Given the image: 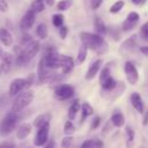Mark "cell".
<instances>
[{
  "label": "cell",
  "mask_w": 148,
  "mask_h": 148,
  "mask_svg": "<svg viewBox=\"0 0 148 148\" xmlns=\"http://www.w3.org/2000/svg\"><path fill=\"white\" fill-rule=\"evenodd\" d=\"M80 39L87 49H90L95 52L98 53H104L108 50V44L104 40L103 36L98 34H92V32H81L80 34Z\"/></svg>",
  "instance_id": "1"
},
{
  "label": "cell",
  "mask_w": 148,
  "mask_h": 148,
  "mask_svg": "<svg viewBox=\"0 0 148 148\" xmlns=\"http://www.w3.org/2000/svg\"><path fill=\"white\" fill-rule=\"evenodd\" d=\"M39 51V43L37 40H32L30 42L28 45L24 46V49H22L16 58H15V61L17 64V66H22V65H25L28 64Z\"/></svg>",
  "instance_id": "2"
},
{
  "label": "cell",
  "mask_w": 148,
  "mask_h": 148,
  "mask_svg": "<svg viewBox=\"0 0 148 148\" xmlns=\"http://www.w3.org/2000/svg\"><path fill=\"white\" fill-rule=\"evenodd\" d=\"M18 123V116L15 112H9L5 116V118L0 123V135L7 136L9 135L17 126Z\"/></svg>",
  "instance_id": "3"
},
{
  "label": "cell",
  "mask_w": 148,
  "mask_h": 148,
  "mask_svg": "<svg viewBox=\"0 0 148 148\" xmlns=\"http://www.w3.org/2000/svg\"><path fill=\"white\" fill-rule=\"evenodd\" d=\"M32 101H34V92L30 90H27V91L20 94L14 99V102L12 104V111L15 113H18L22 110H24Z\"/></svg>",
  "instance_id": "4"
},
{
  "label": "cell",
  "mask_w": 148,
  "mask_h": 148,
  "mask_svg": "<svg viewBox=\"0 0 148 148\" xmlns=\"http://www.w3.org/2000/svg\"><path fill=\"white\" fill-rule=\"evenodd\" d=\"M43 58L47 68L53 71L61 67V54H59L53 47H49Z\"/></svg>",
  "instance_id": "5"
},
{
  "label": "cell",
  "mask_w": 148,
  "mask_h": 148,
  "mask_svg": "<svg viewBox=\"0 0 148 148\" xmlns=\"http://www.w3.org/2000/svg\"><path fill=\"white\" fill-rule=\"evenodd\" d=\"M57 73H53L52 69L47 68L44 61V58H40L38 61V67H37V77L39 83H46V82H52L53 77L56 76Z\"/></svg>",
  "instance_id": "6"
},
{
  "label": "cell",
  "mask_w": 148,
  "mask_h": 148,
  "mask_svg": "<svg viewBox=\"0 0 148 148\" xmlns=\"http://www.w3.org/2000/svg\"><path fill=\"white\" fill-rule=\"evenodd\" d=\"M124 71L126 74V80L130 84H136L139 81V72L135 65L131 61H126L124 66Z\"/></svg>",
  "instance_id": "7"
},
{
  "label": "cell",
  "mask_w": 148,
  "mask_h": 148,
  "mask_svg": "<svg viewBox=\"0 0 148 148\" xmlns=\"http://www.w3.org/2000/svg\"><path fill=\"white\" fill-rule=\"evenodd\" d=\"M49 130H50V124L37 128V133H36L35 139H34L35 146L42 147V146H45L47 143V141H49Z\"/></svg>",
  "instance_id": "8"
},
{
  "label": "cell",
  "mask_w": 148,
  "mask_h": 148,
  "mask_svg": "<svg viewBox=\"0 0 148 148\" xmlns=\"http://www.w3.org/2000/svg\"><path fill=\"white\" fill-rule=\"evenodd\" d=\"M74 95V88L69 84H60L54 90V96L59 101H66L73 97Z\"/></svg>",
  "instance_id": "9"
},
{
  "label": "cell",
  "mask_w": 148,
  "mask_h": 148,
  "mask_svg": "<svg viewBox=\"0 0 148 148\" xmlns=\"http://www.w3.org/2000/svg\"><path fill=\"white\" fill-rule=\"evenodd\" d=\"M27 88H28V84L25 79H21V77L14 79L9 84V96H15Z\"/></svg>",
  "instance_id": "10"
},
{
  "label": "cell",
  "mask_w": 148,
  "mask_h": 148,
  "mask_svg": "<svg viewBox=\"0 0 148 148\" xmlns=\"http://www.w3.org/2000/svg\"><path fill=\"white\" fill-rule=\"evenodd\" d=\"M35 14L36 13H34L31 9L25 12V14L22 16L21 22H20V28L22 30H29L34 25V23H35Z\"/></svg>",
  "instance_id": "11"
},
{
  "label": "cell",
  "mask_w": 148,
  "mask_h": 148,
  "mask_svg": "<svg viewBox=\"0 0 148 148\" xmlns=\"http://www.w3.org/2000/svg\"><path fill=\"white\" fill-rule=\"evenodd\" d=\"M139 18H140V16H139V14H138L136 12H131V13H128L126 20H125L124 23H123V29H124L125 31H131V30L136 25Z\"/></svg>",
  "instance_id": "12"
},
{
  "label": "cell",
  "mask_w": 148,
  "mask_h": 148,
  "mask_svg": "<svg viewBox=\"0 0 148 148\" xmlns=\"http://www.w3.org/2000/svg\"><path fill=\"white\" fill-rule=\"evenodd\" d=\"M13 62H14V57L9 52H3L2 57H1V65H0L2 72L3 73H8L12 69Z\"/></svg>",
  "instance_id": "13"
},
{
  "label": "cell",
  "mask_w": 148,
  "mask_h": 148,
  "mask_svg": "<svg viewBox=\"0 0 148 148\" xmlns=\"http://www.w3.org/2000/svg\"><path fill=\"white\" fill-rule=\"evenodd\" d=\"M61 72L62 74H69L74 68V60L72 57L61 54Z\"/></svg>",
  "instance_id": "14"
},
{
  "label": "cell",
  "mask_w": 148,
  "mask_h": 148,
  "mask_svg": "<svg viewBox=\"0 0 148 148\" xmlns=\"http://www.w3.org/2000/svg\"><path fill=\"white\" fill-rule=\"evenodd\" d=\"M102 60L101 59H97V60H95L90 66H89V68H88V71H87V73H86V80H91V79H94L96 75H97V73H98V71L101 69V66H102Z\"/></svg>",
  "instance_id": "15"
},
{
  "label": "cell",
  "mask_w": 148,
  "mask_h": 148,
  "mask_svg": "<svg viewBox=\"0 0 148 148\" xmlns=\"http://www.w3.org/2000/svg\"><path fill=\"white\" fill-rule=\"evenodd\" d=\"M131 104L132 106L139 112V113H145V105L141 96L138 92H133L131 95Z\"/></svg>",
  "instance_id": "16"
},
{
  "label": "cell",
  "mask_w": 148,
  "mask_h": 148,
  "mask_svg": "<svg viewBox=\"0 0 148 148\" xmlns=\"http://www.w3.org/2000/svg\"><path fill=\"white\" fill-rule=\"evenodd\" d=\"M31 130H32L31 124H29V123H23V124H21V125L18 126L17 131H16V138H17L18 140L25 139V138L31 133Z\"/></svg>",
  "instance_id": "17"
},
{
  "label": "cell",
  "mask_w": 148,
  "mask_h": 148,
  "mask_svg": "<svg viewBox=\"0 0 148 148\" xmlns=\"http://www.w3.org/2000/svg\"><path fill=\"white\" fill-rule=\"evenodd\" d=\"M50 120H51V113L46 112V113H42L39 116H37L34 120V126L36 128H39L44 125H47L50 124Z\"/></svg>",
  "instance_id": "18"
},
{
  "label": "cell",
  "mask_w": 148,
  "mask_h": 148,
  "mask_svg": "<svg viewBox=\"0 0 148 148\" xmlns=\"http://www.w3.org/2000/svg\"><path fill=\"white\" fill-rule=\"evenodd\" d=\"M0 42L5 46H10L13 44V37L12 34L6 28H0Z\"/></svg>",
  "instance_id": "19"
},
{
  "label": "cell",
  "mask_w": 148,
  "mask_h": 148,
  "mask_svg": "<svg viewBox=\"0 0 148 148\" xmlns=\"http://www.w3.org/2000/svg\"><path fill=\"white\" fill-rule=\"evenodd\" d=\"M111 123L116 127H121L125 124V118H124L123 113L119 111H114L112 113V117H111Z\"/></svg>",
  "instance_id": "20"
},
{
  "label": "cell",
  "mask_w": 148,
  "mask_h": 148,
  "mask_svg": "<svg viewBox=\"0 0 148 148\" xmlns=\"http://www.w3.org/2000/svg\"><path fill=\"white\" fill-rule=\"evenodd\" d=\"M135 44H136V36L134 35V36H131L130 38H127V39L121 44L120 50H121V51H124V50H125V51H130V50L134 49Z\"/></svg>",
  "instance_id": "21"
},
{
  "label": "cell",
  "mask_w": 148,
  "mask_h": 148,
  "mask_svg": "<svg viewBox=\"0 0 148 148\" xmlns=\"http://www.w3.org/2000/svg\"><path fill=\"white\" fill-rule=\"evenodd\" d=\"M95 30H96V34H98V35H101V36L105 35L106 31H108V29H106L104 22H103L102 18H99V17H95Z\"/></svg>",
  "instance_id": "22"
},
{
  "label": "cell",
  "mask_w": 148,
  "mask_h": 148,
  "mask_svg": "<svg viewBox=\"0 0 148 148\" xmlns=\"http://www.w3.org/2000/svg\"><path fill=\"white\" fill-rule=\"evenodd\" d=\"M80 110V102L79 101H74L72 103V105L69 106V110H68V120H74L77 112Z\"/></svg>",
  "instance_id": "23"
},
{
  "label": "cell",
  "mask_w": 148,
  "mask_h": 148,
  "mask_svg": "<svg viewBox=\"0 0 148 148\" xmlns=\"http://www.w3.org/2000/svg\"><path fill=\"white\" fill-rule=\"evenodd\" d=\"M30 9L34 13H40V12H43L45 9V2H44V0H34L31 2Z\"/></svg>",
  "instance_id": "24"
},
{
  "label": "cell",
  "mask_w": 148,
  "mask_h": 148,
  "mask_svg": "<svg viewBox=\"0 0 148 148\" xmlns=\"http://www.w3.org/2000/svg\"><path fill=\"white\" fill-rule=\"evenodd\" d=\"M102 88L104 89V90H108V91H111V90H113L116 87H117V81L112 77V76H110L109 79H106L102 84Z\"/></svg>",
  "instance_id": "25"
},
{
  "label": "cell",
  "mask_w": 148,
  "mask_h": 148,
  "mask_svg": "<svg viewBox=\"0 0 148 148\" xmlns=\"http://www.w3.org/2000/svg\"><path fill=\"white\" fill-rule=\"evenodd\" d=\"M81 110H82V117H81V121H83L87 117L91 116L94 113V109L92 106L89 104V103H83L82 106H81Z\"/></svg>",
  "instance_id": "26"
},
{
  "label": "cell",
  "mask_w": 148,
  "mask_h": 148,
  "mask_svg": "<svg viewBox=\"0 0 148 148\" xmlns=\"http://www.w3.org/2000/svg\"><path fill=\"white\" fill-rule=\"evenodd\" d=\"M36 35L40 39H45L47 37V27H46V24H44V23L38 24L37 28H36Z\"/></svg>",
  "instance_id": "27"
},
{
  "label": "cell",
  "mask_w": 148,
  "mask_h": 148,
  "mask_svg": "<svg viewBox=\"0 0 148 148\" xmlns=\"http://www.w3.org/2000/svg\"><path fill=\"white\" fill-rule=\"evenodd\" d=\"M87 46H84L83 44L81 45V47L79 49V52H77V58H76V61L79 64H83L86 58H87Z\"/></svg>",
  "instance_id": "28"
},
{
  "label": "cell",
  "mask_w": 148,
  "mask_h": 148,
  "mask_svg": "<svg viewBox=\"0 0 148 148\" xmlns=\"http://www.w3.org/2000/svg\"><path fill=\"white\" fill-rule=\"evenodd\" d=\"M72 5H73V0H60L57 3V9L60 12H64V10L69 9Z\"/></svg>",
  "instance_id": "29"
},
{
  "label": "cell",
  "mask_w": 148,
  "mask_h": 148,
  "mask_svg": "<svg viewBox=\"0 0 148 148\" xmlns=\"http://www.w3.org/2000/svg\"><path fill=\"white\" fill-rule=\"evenodd\" d=\"M52 23L57 28L62 27V24H64V15L62 14H54L52 16Z\"/></svg>",
  "instance_id": "30"
},
{
  "label": "cell",
  "mask_w": 148,
  "mask_h": 148,
  "mask_svg": "<svg viewBox=\"0 0 148 148\" xmlns=\"http://www.w3.org/2000/svg\"><path fill=\"white\" fill-rule=\"evenodd\" d=\"M111 76V74H110V67L109 66H105V67H103L102 68V71H101V74H99V83L102 84L106 79H109Z\"/></svg>",
  "instance_id": "31"
},
{
  "label": "cell",
  "mask_w": 148,
  "mask_h": 148,
  "mask_svg": "<svg viewBox=\"0 0 148 148\" xmlns=\"http://www.w3.org/2000/svg\"><path fill=\"white\" fill-rule=\"evenodd\" d=\"M64 132H65L66 135H72L75 132V126L72 123V120H67L65 123V125H64Z\"/></svg>",
  "instance_id": "32"
},
{
  "label": "cell",
  "mask_w": 148,
  "mask_h": 148,
  "mask_svg": "<svg viewBox=\"0 0 148 148\" xmlns=\"http://www.w3.org/2000/svg\"><path fill=\"white\" fill-rule=\"evenodd\" d=\"M124 5H125V2H124L123 0H118V1H116V2H114V3H113L111 7H110V13L116 14V13L120 12V10L123 9Z\"/></svg>",
  "instance_id": "33"
},
{
  "label": "cell",
  "mask_w": 148,
  "mask_h": 148,
  "mask_svg": "<svg viewBox=\"0 0 148 148\" xmlns=\"http://www.w3.org/2000/svg\"><path fill=\"white\" fill-rule=\"evenodd\" d=\"M125 132H126L127 143H128V146H131V145L133 143V141H134V136H135V133H134V131L131 128V126H126V128H125Z\"/></svg>",
  "instance_id": "34"
},
{
  "label": "cell",
  "mask_w": 148,
  "mask_h": 148,
  "mask_svg": "<svg viewBox=\"0 0 148 148\" xmlns=\"http://www.w3.org/2000/svg\"><path fill=\"white\" fill-rule=\"evenodd\" d=\"M72 143H73V138H72V135H67V136H65V138L61 140V147H62V148H69V147L72 146Z\"/></svg>",
  "instance_id": "35"
},
{
  "label": "cell",
  "mask_w": 148,
  "mask_h": 148,
  "mask_svg": "<svg viewBox=\"0 0 148 148\" xmlns=\"http://www.w3.org/2000/svg\"><path fill=\"white\" fill-rule=\"evenodd\" d=\"M34 39L31 38V36L30 35H28V34H24L23 36H22V38H21V45H23V46H25V45H28L30 42H32Z\"/></svg>",
  "instance_id": "36"
},
{
  "label": "cell",
  "mask_w": 148,
  "mask_h": 148,
  "mask_svg": "<svg viewBox=\"0 0 148 148\" xmlns=\"http://www.w3.org/2000/svg\"><path fill=\"white\" fill-rule=\"evenodd\" d=\"M141 35H142V38L148 40V22H146L142 27H141Z\"/></svg>",
  "instance_id": "37"
},
{
  "label": "cell",
  "mask_w": 148,
  "mask_h": 148,
  "mask_svg": "<svg viewBox=\"0 0 148 148\" xmlns=\"http://www.w3.org/2000/svg\"><path fill=\"white\" fill-rule=\"evenodd\" d=\"M102 2H103V0H91V1H90V7H91V9H94V10L98 9L99 6L102 5Z\"/></svg>",
  "instance_id": "38"
},
{
  "label": "cell",
  "mask_w": 148,
  "mask_h": 148,
  "mask_svg": "<svg viewBox=\"0 0 148 148\" xmlns=\"http://www.w3.org/2000/svg\"><path fill=\"white\" fill-rule=\"evenodd\" d=\"M67 32H68V29H67V27H60L59 28V36H60V38L61 39H65L66 38V36H67Z\"/></svg>",
  "instance_id": "39"
},
{
  "label": "cell",
  "mask_w": 148,
  "mask_h": 148,
  "mask_svg": "<svg viewBox=\"0 0 148 148\" xmlns=\"http://www.w3.org/2000/svg\"><path fill=\"white\" fill-rule=\"evenodd\" d=\"M99 124H101V117H95L94 119H92V123H91V130H96L98 126H99Z\"/></svg>",
  "instance_id": "40"
},
{
  "label": "cell",
  "mask_w": 148,
  "mask_h": 148,
  "mask_svg": "<svg viewBox=\"0 0 148 148\" xmlns=\"http://www.w3.org/2000/svg\"><path fill=\"white\" fill-rule=\"evenodd\" d=\"M0 12L1 13L8 12V2L6 0H0Z\"/></svg>",
  "instance_id": "41"
},
{
  "label": "cell",
  "mask_w": 148,
  "mask_h": 148,
  "mask_svg": "<svg viewBox=\"0 0 148 148\" xmlns=\"http://www.w3.org/2000/svg\"><path fill=\"white\" fill-rule=\"evenodd\" d=\"M81 148H95V146H94V140H86V141L81 145Z\"/></svg>",
  "instance_id": "42"
},
{
  "label": "cell",
  "mask_w": 148,
  "mask_h": 148,
  "mask_svg": "<svg viewBox=\"0 0 148 148\" xmlns=\"http://www.w3.org/2000/svg\"><path fill=\"white\" fill-rule=\"evenodd\" d=\"M0 148H15V145L10 141H5L0 143Z\"/></svg>",
  "instance_id": "43"
},
{
  "label": "cell",
  "mask_w": 148,
  "mask_h": 148,
  "mask_svg": "<svg viewBox=\"0 0 148 148\" xmlns=\"http://www.w3.org/2000/svg\"><path fill=\"white\" fill-rule=\"evenodd\" d=\"M43 148H56V142L54 140H49L45 146H43Z\"/></svg>",
  "instance_id": "44"
},
{
  "label": "cell",
  "mask_w": 148,
  "mask_h": 148,
  "mask_svg": "<svg viewBox=\"0 0 148 148\" xmlns=\"http://www.w3.org/2000/svg\"><path fill=\"white\" fill-rule=\"evenodd\" d=\"M25 80H27V84H28V88H29L34 82V74H29V76Z\"/></svg>",
  "instance_id": "45"
},
{
  "label": "cell",
  "mask_w": 148,
  "mask_h": 148,
  "mask_svg": "<svg viewBox=\"0 0 148 148\" xmlns=\"http://www.w3.org/2000/svg\"><path fill=\"white\" fill-rule=\"evenodd\" d=\"M94 146H95V148H102L103 142L101 140H94Z\"/></svg>",
  "instance_id": "46"
},
{
  "label": "cell",
  "mask_w": 148,
  "mask_h": 148,
  "mask_svg": "<svg viewBox=\"0 0 148 148\" xmlns=\"http://www.w3.org/2000/svg\"><path fill=\"white\" fill-rule=\"evenodd\" d=\"M140 52L143 53V56H147L148 57V46H141L140 47Z\"/></svg>",
  "instance_id": "47"
},
{
  "label": "cell",
  "mask_w": 148,
  "mask_h": 148,
  "mask_svg": "<svg viewBox=\"0 0 148 148\" xmlns=\"http://www.w3.org/2000/svg\"><path fill=\"white\" fill-rule=\"evenodd\" d=\"M131 1H132L134 5H136V6H141V5H143L147 0H131Z\"/></svg>",
  "instance_id": "48"
},
{
  "label": "cell",
  "mask_w": 148,
  "mask_h": 148,
  "mask_svg": "<svg viewBox=\"0 0 148 148\" xmlns=\"http://www.w3.org/2000/svg\"><path fill=\"white\" fill-rule=\"evenodd\" d=\"M142 124H143V125H147V124H148V111H146V114H145V117H143Z\"/></svg>",
  "instance_id": "49"
},
{
  "label": "cell",
  "mask_w": 148,
  "mask_h": 148,
  "mask_svg": "<svg viewBox=\"0 0 148 148\" xmlns=\"http://www.w3.org/2000/svg\"><path fill=\"white\" fill-rule=\"evenodd\" d=\"M44 2H45V5H47V6H53L54 5V0H44Z\"/></svg>",
  "instance_id": "50"
},
{
  "label": "cell",
  "mask_w": 148,
  "mask_h": 148,
  "mask_svg": "<svg viewBox=\"0 0 148 148\" xmlns=\"http://www.w3.org/2000/svg\"><path fill=\"white\" fill-rule=\"evenodd\" d=\"M2 54H3V51H2V49H1V47H0V58H1V57H2Z\"/></svg>",
  "instance_id": "51"
},
{
  "label": "cell",
  "mask_w": 148,
  "mask_h": 148,
  "mask_svg": "<svg viewBox=\"0 0 148 148\" xmlns=\"http://www.w3.org/2000/svg\"><path fill=\"white\" fill-rule=\"evenodd\" d=\"M2 73V69H1V66H0V74Z\"/></svg>",
  "instance_id": "52"
}]
</instances>
